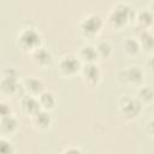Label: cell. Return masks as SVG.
I'll return each instance as SVG.
<instances>
[{
  "label": "cell",
  "mask_w": 154,
  "mask_h": 154,
  "mask_svg": "<svg viewBox=\"0 0 154 154\" xmlns=\"http://www.w3.org/2000/svg\"><path fill=\"white\" fill-rule=\"evenodd\" d=\"M135 10L129 4L119 2L111 10L107 20L113 29H123L135 19Z\"/></svg>",
  "instance_id": "obj_1"
},
{
  "label": "cell",
  "mask_w": 154,
  "mask_h": 154,
  "mask_svg": "<svg viewBox=\"0 0 154 154\" xmlns=\"http://www.w3.org/2000/svg\"><path fill=\"white\" fill-rule=\"evenodd\" d=\"M137 100L142 103V105H149L152 103L153 101V97H154V94H153V90L150 87H147V85H140L138 90H137Z\"/></svg>",
  "instance_id": "obj_17"
},
{
  "label": "cell",
  "mask_w": 154,
  "mask_h": 154,
  "mask_svg": "<svg viewBox=\"0 0 154 154\" xmlns=\"http://www.w3.org/2000/svg\"><path fill=\"white\" fill-rule=\"evenodd\" d=\"M81 76L83 82L89 87H95L100 82L101 78V71L96 63H87L82 64L81 66Z\"/></svg>",
  "instance_id": "obj_7"
},
{
  "label": "cell",
  "mask_w": 154,
  "mask_h": 154,
  "mask_svg": "<svg viewBox=\"0 0 154 154\" xmlns=\"http://www.w3.org/2000/svg\"><path fill=\"white\" fill-rule=\"evenodd\" d=\"M37 100H38V102H40L41 108L47 109V111H52V109L55 107V105H57V97H55V95H54L52 91L43 90V91L37 96Z\"/></svg>",
  "instance_id": "obj_16"
},
{
  "label": "cell",
  "mask_w": 154,
  "mask_h": 154,
  "mask_svg": "<svg viewBox=\"0 0 154 154\" xmlns=\"http://www.w3.org/2000/svg\"><path fill=\"white\" fill-rule=\"evenodd\" d=\"M20 106H22L23 112H24L25 114H28V116L34 114L36 111H38V109L41 108L37 97H36V96H32V95H29V94H26V95L20 100Z\"/></svg>",
  "instance_id": "obj_14"
},
{
  "label": "cell",
  "mask_w": 154,
  "mask_h": 154,
  "mask_svg": "<svg viewBox=\"0 0 154 154\" xmlns=\"http://www.w3.org/2000/svg\"><path fill=\"white\" fill-rule=\"evenodd\" d=\"M81 66L82 63L75 54H65L60 58L58 63V69L60 73L66 77H72L76 73H78L81 71Z\"/></svg>",
  "instance_id": "obj_6"
},
{
  "label": "cell",
  "mask_w": 154,
  "mask_h": 154,
  "mask_svg": "<svg viewBox=\"0 0 154 154\" xmlns=\"http://www.w3.org/2000/svg\"><path fill=\"white\" fill-rule=\"evenodd\" d=\"M18 47L24 52H34L41 46V35L35 28H23L17 36Z\"/></svg>",
  "instance_id": "obj_3"
},
{
  "label": "cell",
  "mask_w": 154,
  "mask_h": 154,
  "mask_svg": "<svg viewBox=\"0 0 154 154\" xmlns=\"http://www.w3.org/2000/svg\"><path fill=\"white\" fill-rule=\"evenodd\" d=\"M31 119V124L36 130L40 131H46L49 129L51 124H52V117L49 111L40 108L38 111H36L34 114L30 116Z\"/></svg>",
  "instance_id": "obj_8"
},
{
  "label": "cell",
  "mask_w": 154,
  "mask_h": 154,
  "mask_svg": "<svg viewBox=\"0 0 154 154\" xmlns=\"http://www.w3.org/2000/svg\"><path fill=\"white\" fill-rule=\"evenodd\" d=\"M2 76L4 77H18L17 75V70L14 67H6L2 71Z\"/></svg>",
  "instance_id": "obj_23"
},
{
  "label": "cell",
  "mask_w": 154,
  "mask_h": 154,
  "mask_svg": "<svg viewBox=\"0 0 154 154\" xmlns=\"http://www.w3.org/2000/svg\"><path fill=\"white\" fill-rule=\"evenodd\" d=\"M103 26V20L97 13H89L84 16L79 24H78V31L82 36L87 38H93L100 34Z\"/></svg>",
  "instance_id": "obj_2"
},
{
  "label": "cell",
  "mask_w": 154,
  "mask_h": 154,
  "mask_svg": "<svg viewBox=\"0 0 154 154\" xmlns=\"http://www.w3.org/2000/svg\"><path fill=\"white\" fill-rule=\"evenodd\" d=\"M14 148L7 137L0 136V154H12Z\"/></svg>",
  "instance_id": "obj_21"
},
{
  "label": "cell",
  "mask_w": 154,
  "mask_h": 154,
  "mask_svg": "<svg viewBox=\"0 0 154 154\" xmlns=\"http://www.w3.org/2000/svg\"><path fill=\"white\" fill-rule=\"evenodd\" d=\"M23 87L26 91V94L32 95V96H38L43 90H45V83L42 79L35 77V76H30L26 77L23 81Z\"/></svg>",
  "instance_id": "obj_9"
},
{
  "label": "cell",
  "mask_w": 154,
  "mask_h": 154,
  "mask_svg": "<svg viewBox=\"0 0 154 154\" xmlns=\"http://www.w3.org/2000/svg\"><path fill=\"white\" fill-rule=\"evenodd\" d=\"M137 25L143 30H149L153 25V13L149 10H142L135 14Z\"/></svg>",
  "instance_id": "obj_15"
},
{
  "label": "cell",
  "mask_w": 154,
  "mask_h": 154,
  "mask_svg": "<svg viewBox=\"0 0 154 154\" xmlns=\"http://www.w3.org/2000/svg\"><path fill=\"white\" fill-rule=\"evenodd\" d=\"M118 79L124 85L140 87L144 79V75L138 66H128L126 69L118 72Z\"/></svg>",
  "instance_id": "obj_5"
},
{
  "label": "cell",
  "mask_w": 154,
  "mask_h": 154,
  "mask_svg": "<svg viewBox=\"0 0 154 154\" xmlns=\"http://www.w3.org/2000/svg\"><path fill=\"white\" fill-rule=\"evenodd\" d=\"M119 113L128 120H134L138 118L142 113L143 105L137 100V97L132 96H122L118 101Z\"/></svg>",
  "instance_id": "obj_4"
},
{
  "label": "cell",
  "mask_w": 154,
  "mask_h": 154,
  "mask_svg": "<svg viewBox=\"0 0 154 154\" xmlns=\"http://www.w3.org/2000/svg\"><path fill=\"white\" fill-rule=\"evenodd\" d=\"M63 153H82V149L78 147H70L63 150Z\"/></svg>",
  "instance_id": "obj_24"
},
{
  "label": "cell",
  "mask_w": 154,
  "mask_h": 154,
  "mask_svg": "<svg viewBox=\"0 0 154 154\" xmlns=\"http://www.w3.org/2000/svg\"><path fill=\"white\" fill-rule=\"evenodd\" d=\"M11 112H12L11 111V107L6 102L0 101V119L4 118V117H6V116H10Z\"/></svg>",
  "instance_id": "obj_22"
},
{
  "label": "cell",
  "mask_w": 154,
  "mask_h": 154,
  "mask_svg": "<svg viewBox=\"0 0 154 154\" xmlns=\"http://www.w3.org/2000/svg\"><path fill=\"white\" fill-rule=\"evenodd\" d=\"M138 43L140 47L143 48L147 52H152L153 51V35L149 30H143L140 35L138 38Z\"/></svg>",
  "instance_id": "obj_19"
},
{
  "label": "cell",
  "mask_w": 154,
  "mask_h": 154,
  "mask_svg": "<svg viewBox=\"0 0 154 154\" xmlns=\"http://www.w3.org/2000/svg\"><path fill=\"white\" fill-rule=\"evenodd\" d=\"M78 59L81 60L82 64H87V63H96V60L99 59V55L96 53V49L94 46L91 45H84L79 48L78 53H77Z\"/></svg>",
  "instance_id": "obj_12"
},
{
  "label": "cell",
  "mask_w": 154,
  "mask_h": 154,
  "mask_svg": "<svg viewBox=\"0 0 154 154\" xmlns=\"http://www.w3.org/2000/svg\"><path fill=\"white\" fill-rule=\"evenodd\" d=\"M31 57L32 61L40 67H47L52 63V53L47 48L41 46L36 48L34 52H31Z\"/></svg>",
  "instance_id": "obj_11"
},
{
  "label": "cell",
  "mask_w": 154,
  "mask_h": 154,
  "mask_svg": "<svg viewBox=\"0 0 154 154\" xmlns=\"http://www.w3.org/2000/svg\"><path fill=\"white\" fill-rule=\"evenodd\" d=\"M95 49H96V53H97L99 58L106 59V58H108V57L112 54V46H111L107 41H101V42H99V43L96 45Z\"/></svg>",
  "instance_id": "obj_20"
},
{
  "label": "cell",
  "mask_w": 154,
  "mask_h": 154,
  "mask_svg": "<svg viewBox=\"0 0 154 154\" xmlns=\"http://www.w3.org/2000/svg\"><path fill=\"white\" fill-rule=\"evenodd\" d=\"M18 78L17 77H4L0 81V91L4 95L12 96L18 91Z\"/></svg>",
  "instance_id": "obj_13"
},
{
  "label": "cell",
  "mask_w": 154,
  "mask_h": 154,
  "mask_svg": "<svg viewBox=\"0 0 154 154\" xmlns=\"http://www.w3.org/2000/svg\"><path fill=\"white\" fill-rule=\"evenodd\" d=\"M18 120L12 114L6 116L0 119V136L8 137L12 136L18 130Z\"/></svg>",
  "instance_id": "obj_10"
},
{
  "label": "cell",
  "mask_w": 154,
  "mask_h": 154,
  "mask_svg": "<svg viewBox=\"0 0 154 154\" xmlns=\"http://www.w3.org/2000/svg\"><path fill=\"white\" fill-rule=\"evenodd\" d=\"M123 47H124V52H125V54H126L128 57H135V55H137V54L140 53V51H141L138 40L134 38V37H129V38L124 42Z\"/></svg>",
  "instance_id": "obj_18"
}]
</instances>
